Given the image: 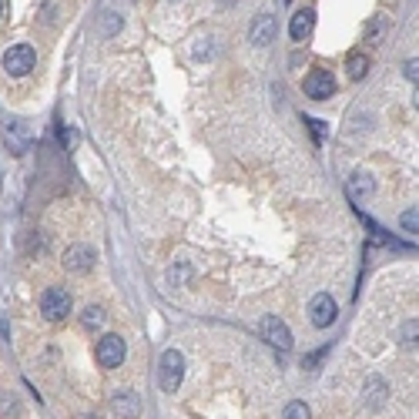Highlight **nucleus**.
I'll return each mask as SVG.
<instances>
[{"label":"nucleus","instance_id":"f257e3e1","mask_svg":"<svg viewBox=\"0 0 419 419\" xmlns=\"http://www.w3.org/2000/svg\"><path fill=\"white\" fill-rule=\"evenodd\" d=\"M34 61H38V54H34L30 44H13V47H7V54H4V71L11 77H24L34 71Z\"/></svg>","mask_w":419,"mask_h":419},{"label":"nucleus","instance_id":"f03ea898","mask_svg":"<svg viewBox=\"0 0 419 419\" xmlns=\"http://www.w3.org/2000/svg\"><path fill=\"white\" fill-rule=\"evenodd\" d=\"M71 292H64V289H47V292L40 295V316L47 318V322H64V318L71 316Z\"/></svg>","mask_w":419,"mask_h":419},{"label":"nucleus","instance_id":"7ed1b4c3","mask_svg":"<svg viewBox=\"0 0 419 419\" xmlns=\"http://www.w3.org/2000/svg\"><path fill=\"white\" fill-rule=\"evenodd\" d=\"M94 356H98V362H101L104 369H117L121 362H125V356H127V345H125V339H121V335L108 332V335H101V339H98Z\"/></svg>","mask_w":419,"mask_h":419},{"label":"nucleus","instance_id":"20e7f679","mask_svg":"<svg viewBox=\"0 0 419 419\" xmlns=\"http://www.w3.org/2000/svg\"><path fill=\"white\" fill-rule=\"evenodd\" d=\"M181 376H185V359H181L178 349H168L161 356V372H158V382L165 393H175L181 386Z\"/></svg>","mask_w":419,"mask_h":419},{"label":"nucleus","instance_id":"39448f33","mask_svg":"<svg viewBox=\"0 0 419 419\" xmlns=\"http://www.w3.org/2000/svg\"><path fill=\"white\" fill-rule=\"evenodd\" d=\"M305 94H309L312 101L332 98V94H335V77H332V71H322V67L309 71V77H305Z\"/></svg>","mask_w":419,"mask_h":419},{"label":"nucleus","instance_id":"423d86ee","mask_svg":"<svg viewBox=\"0 0 419 419\" xmlns=\"http://www.w3.org/2000/svg\"><path fill=\"white\" fill-rule=\"evenodd\" d=\"M335 316H339V309L332 302V295H326V292H318L312 299V305H309V318H312L316 329H329L332 322H335Z\"/></svg>","mask_w":419,"mask_h":419},{"label":"nucleus","instance_id":"0eeeda50","mask_svg":"<svg viewBox=\"0 0 419 419\" xmlns=\"http://www.w3.org/2000/svg\"><path fill=\"white\" fill-rule=\"evenodd\" d=\"M262 335H265L275 349H282V352H285V349H292V332H289V326H285L279 316H265V318H262Z\"/></svg>","mask_w":419,"mask_h":419},{"label":"nucleus","instance_id":"6e6552de","mask_svg":"<svg viewBox=\"0 0 419 419\" xmlns=\"http://www.w3.org/2000/svg\"><path fill=\"white\" fill-rule=\"evenodd\" d=\"M64 268L74 272V275L91 272V268H94V248H88V245H71V248L64 252Z\"/></svg>","mask_w":419,"mask_h":419},{"label":"nucleus","instance_id":"1a4fd4ad","mask_svg":"<svg viewBox=\"0 0 419 419\" xmlns=\"http://www.w3.org/2000/svg\"><path fill=\"white\" fill-rule=\"evenodd\" d=\"M275 34H279V24H275V17H272V13H258V17H255V24H252V30H248V38H252L255 47H265V44H272Z\"/></svg>","mask_w":419,"mask_h":419},{"label":"nucleus","instance_id":"9d476101","mask_svg":"<svg viewBox=\"0 0 419 419\" xmlns=\"http://www.w3.org/2000/svg\"><path fill=\"white\" fill-rule=\"evenodd\" d=\"M312 30H316V11H312V7L295 11L292 24H289V34H292L295 40H309V38H312Z\"/></svg>","mask_w":419,"mask_h":419},{"label":"nucleus","instance_id":"9b49d317","mask_svg":"<svg viewBox=\"0 0 419 419\" xmlns=\"http://www.w3.org/2000/svg\"><path fill=\"white\" fill-rule=\"evenodd\" d=\"M111 409H115L121 419H138L141 413V399L138 393H131V389H125V393H117L115 399H111Z\"/></svg>","mask_w":419,"mask_h":419},{"label":"nucleus","instance_id":"f8f14e48","mask_svg":"<svg viewBox=\"0 0 419 419\" xmlns=\"http://www.w3.org/2000/svg\"><path fill=\"white\" fill-rule=\"evenodd\" d=\"M372 191H376V185H372L369 175H352V178H349V195H352L356 202H359V198H369Z\"/></svg>","mask_w":419,"mask_h":419},{"label":"nucleus","instance_id":"ddd939ff","mask_svg":"<svg viewBox=\"0 0 419 419\" xmlns=\"http://www.w3.org/2000/svg\"><path fill=\"white\" fill-rule=\"evenodd\" d=\"M366 389H369V396H366V399H369V406H372V409H379V406H382V399L389 396V386H386V382H382L379 376H372Z\"/></svg>","mask_w":419,"mask_h":419},{"label":"nucleus","instance_id":"4468645a","mask_svg":"<svg viewBox=\"0 0 419 419\" xmlns=\"http://www.w3.org/2000/svg\"><path fill=\"white\" fill-rule=\"evenodd\" d=\"M369 54H349V61H345V67H349V77H366L369 74Z\"/></svg>","mask_w":419,"mask_h":419},{"label":"nucleus","instance_id":"2eb2a0df","mask_svg":"<svg viewBox=\"0 0 419 419\" xmlns=\"http://www.w3.org/2000/svg\"><path fill=\"white\" fill-rule=\"evenodd\" d=\"M81 322H84L88 329H98V326L104 322V309H101V305H88V309H84V316H81Z\"/></svg>","mask_w":419,"mask_h":419},{"label":"nucleus","instance_id":"dca6fc26","mask_svg":"<svg viewBox=\"0 0 419 419\" xmlns=\"http://www.w3.org/2000/svg\"><path fill=\"white\" fill-rule=\"evenodd\" d=\"M11 413L13 416H21V403H17L11 393H0V416L11 419Z\"/></svg>","mask_w":419,"mask_h":419},{"label":"nucleus","instance_id":"f3484780","mask_svg":"<svg viewBox=\"0 0 419 419\" xmlns=\"http://www.w3.org/2000/svg\"><path fill=\"white\" fill-rule=\"evenodd\" d=\"M399 225H403V231H406V235H416V229H419L416 208H409V212H403V215H399Z\"/></svg>","mask_w":419,"mask_h":419},{"label":"nucleus","instance_id":"a211bd4d","mask_svg":"<svg viewBox=\"0 0 419 419\" xmlns=\"http://www.w3.org/2000/svg\"><path fill=\"white\" fill-rule=\"evenodd\" d=\"M282 419H309V406H305V403H289L285 413H282Z\"/></svg>","mask_w":419,"mask_h":419},{"label":"nucleus","instance_id":"6ab92c4d","mask_svg":"<svg viewBox=\"0 0 419 419\" xmlns=\"http://www.w3.org/2000/svg\"><path fill=\"white\" fill-rule=\"evenodd\" d=\"M305 125H312V131H316V138L322 141V134H326V127H322V121H316V117H309Z\"/></svg>","mask_w":419,"mask_h":419},{"label":"nucleus","instance_id":"aec40b11","mask_svg":"<svg viewBox=\"0 0 419 419\" xmlns=\"http://www.w3.org/2000/svg\"><path fill=\"white\" fill-rule=\"evenodd\" d=\"M416 67H419V64H416V57H413V61L406 64V77L413 81V84H416Z\"/></svg>","mask_w":419,"mask_h":419},{"label":"nucleus","instance_id":"412c9836","mask_svg":"<svg viewBox=\"0 0 419 419\" xmlns=\"http://www.w3.org/2000/svg\"><path fill=\"white\" fill-rule=\"evenodd\" d=\"M0 13H4V0H0Z\"/></svg>","mask_w":419,"mask_h":419},{"label":"nucleus","instance_id":"4be33fe9","mask_svg":"<svg viewBox=\"0 0 419 419\" xmlns=\"http://www.w3.org/2000/svg\"><path fill=\"white\" fill-rule=\"evenodd\" d=\"M84 419H94V416H84Z\"/></svg>","mask_w":419,"mask_h":419},{"label":"nucleus","instance_id":"5701e85b","mask_svg":"<svg viewBox=\"0 0 419 419\" xmlns=\"http://www.w3.org/2000/svg\"><path fill=\"white\" fill-rule=\"evenodd\" d=\"M285 4H289V0H285Z\"/></svg>","mask_w":419,"mask_h":419}]
</instances>
